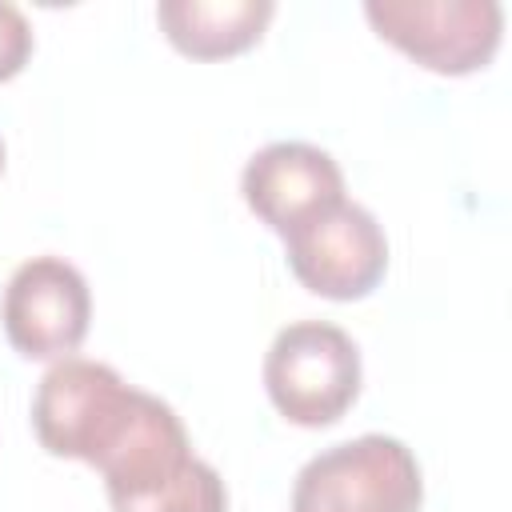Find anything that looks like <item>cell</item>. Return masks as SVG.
<instances>
[{
    "label": "cell",
    "mask_w": 512,
    "mask_h": 512,
    "mask_svg": "<svg viewBox=\"0 0 512 512\" xmlns=\"http://www.w3.org/2000/svg\"><path fill=\"white\" fill-rule=\"evenodd\" d=\"M0 172H4V140H0Z\"/></svg>",
    "instance_id": "8fae6325"
},
{
    "label": "cell",
    "mask_w": 512,
    "mask_h": 512,
    "mask_svg": "<svg viewBox=\"0 0 512 512\" xmlns=\"http://www.w3.org/2000/svg\"><path fill=\"white\" fill-rule=\"evenodd\" d=\"M264 388L288 424L328 428L360 396V348L328 320H296L268 344Z\"/></svg>",
    "instance_id": "3957f363"
},
{
    "label": "cell",
    "mask_w": 512,
    "mask_h": 512,
    "mask_svg": "<svg viewBox=\"0 0 512 512\" xmlns=\"http://www.w3.org/2000/svg\"><path fill=\"white\" fill-rule=\"evenodd\" d=\"M364 16L380 40L440 76L484 68L504 32L496 0H368Z\"/></svg>",
    "instance_id": "5b68a950"
},
{
    "label": "cell",
    "mask_w": 512,
    "mask_h": 512,
    "mask_svg": "<svg viewBox=\"0 0 512 512\" xmlns=\"http://www.w3.org/2000/svg\"><path fill=\"white\" fill-rule=\"evenodd\" d=\"M240 192L256 220H264L276 236H288L296 224L344 200V172L316 144L276 140L244 164Z\"/></svg>",
    "instance_id": "ba28073f"
},
{
    "label": "cell",
    "mask_w": 512,
    "mask_h": 512,
    "mask_svg": "<svg viewBox=\"0 0 512 512\" xmlns=\"http://www.w3.org/2000/svg\"><path fill=\"white\" fill-rule=\"evenodd\" d=\"M424 480L412 448L368 432L316 452L292 484V512H420Z\"/></svg>",
    "instance_id": "277c9868"
},
{
    "label": "cell",
    "mask_w": 512,
    "mask_h": 512,
    "mask_svg": "<svg viewBox=\"0 0 512 512\" xmlns=\"http://www.w3.org/2000/svg\"><path fill=\"white\" fill-rule=\"evenodd\" d=\"M272 12V0H160L156 24L176 52L192 60H224L252 48Z\"/></svg>",
    "instance_id": "9c48e42d"
},
{
    "label": "cell",
    "mask_w": 512,
    "mask_h": 512,
    "mask_svg": "<svg viewBox=\"0 0 512 512\" xmlns=\"http://www.w3.org/2000/svg\"><path fill=\"white\" fill-rule=\"evenodd\" d=\"M140 400L144 388H132L112 364L64 356L36 384L32 428L44 452L100 468L132 428Z\"/></svg>",
    "instance_id": "7a4b0ae2"
},
{
    "label": "cell",
    "mask_w": 512,
    "mask_h": 512,
    "mask_svg": "<svg viewBox=\"0 0 512 512\" xmlns=\"http://www.w3.org/2000/svg\"><path fill=\"white\" fill-rule=\"evenodd\" d=\"M32 56V24L8 0H0V84L12 80Z\"/></svg>",
    "instance_id": "30bf717a"
},
{
    "label": "cell",
    "mask_w": 512,
    "mask_h": 512,
    "mask_svg": "<svg viewBox=\"0 0 512 512\" xmlns=\"http://www.w3.org/2000/svg\"><path fill=\"white\" fill-rule=\"evenodd\" d=\"M4 336L24 360H64L72 356L92 320V292L76 264L64 256L24 260L0 304Z\"/></svg>",
    "instance_id": "52a82bcc"
},
{
    "label": "cell",
    "mask_w": 512,
    "mask_h": 512,
    "mask_svg": "<svg viewBox=\"0 0 512 512\" xmlns=\"http://www.w3.org/2000/svg\"><path fill=\"white\" fill-rule=\"evenodd\" d=\"M96 472L112 512H228L220 472L192 452L180 416L152 392Z\"/></svg>",
    "instance_id": "6da1fadb"
},
{
    "label": "cell",
    "mask_w": 512,
    "mask_h": 512,
    "mask_svg": "<svg viewBox=\"0 0 512 512\" xmlns=\"http://www.w3.org/2000/svg\"><path fill=\"white\" fill-rule=\"evenodd\" d=\"M292 276L324 300H364L388 272V236L380 220L348 196L296 224L284 236Z\"/></svg>",
    "instance_id": "8992f818"
}]
</instances>
